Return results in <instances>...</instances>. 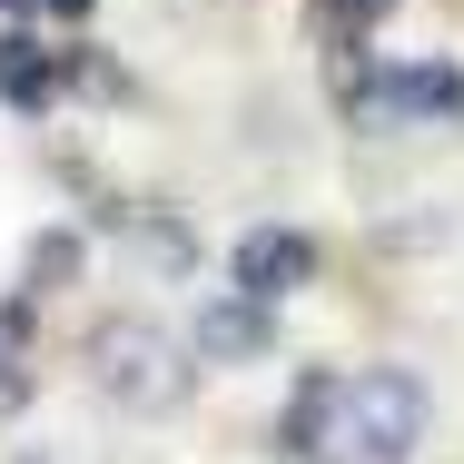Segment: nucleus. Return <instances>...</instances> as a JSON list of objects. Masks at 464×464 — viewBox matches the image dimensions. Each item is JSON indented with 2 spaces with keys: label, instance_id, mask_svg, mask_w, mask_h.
Segmentation results:
<instances>
[{
  "label": "nucleus",
  "instance_id": "1a4fd4ad",
  "mask_svg": "<svg viewBox=\"0 0 464 464\" xmlns=\"http://www.w3.org/2000/svg\"><path fill=\"white\" fill-rule=\"evenodd\" d=\"M80 257H90V247H80V227H40V237H30V257H20V286H30V296H50V286L80 277Z\"/></svg>",
  "mask_w": 464,
  "mask_h": 464
},
{
  "label": "nucleus",
  "instance_id": "39448f33",
  "mask_svg": "<svg viewBox=\"0 0 464 464\" xmlns=\"http://www.w3.org/2000/svg\"><path fill=\"white\" fill-rule=\"evenodd\" d=\"M208 366H257L267 346H277V306H257L247 286H227V296H208L198 306V336H188Z\"/></svg>",
  "mask_w": 464,
  "mask_h": 464
},
{
  "label": "nucleus",
  "instance_id": "423d86ee",
  "mask_svg": "<svg viewBox=\"0 0 464 464\" xmlns=\"http://www.w3.org/2000/svg\"><path fill=\"white\" fill-rule=\"evenodd\" d=\"M366 109L385 119H464V70L455 60H405V70H375Z\"/></svg>",
  "mask_w": 464,
  "mask_h": 464
},
{
  "label": "nucleus",
  "instance_id": "6e6552de",
  "mask_svg": "<svg viewBox=\"0 0 464 464\" xmlns=\"http://www.w3.org/2000/svg\"><path fill=\"white\" fill-rule=\"evenodd\" d=\"M30 385H40V375H30V286H10V296H0V415H20Z\"/></svg>",
  "mask_w": 464,
  "mask_h": 464
},
{
  "label": "nucleus",
  "instance_id": "9d476101",
  "mask_svg": "<svg viewBox=\"0 0 464 464\" xmlns=\"http://www.w3.org/2000/svg\"><path fill=\"white\" fill-rule=\"evenodd\" d=\"M385 10H395V0H346V20H385Z\"/></svg>",
  "mask_w": 464,
  "mask_h": 464
},
{
  "label": "nucleus",
  "instance_id": "20e7f679",
  "mask_svg": "<svg viewBox=\"0 0 464 464\" xmlns=\"http://www.w3.org/2000/svg\"><path fill=\"white\" fill-rule=\"evenodd\" d=\"M336 445H346V375L306 366L296 395L277 405V455L286 464H316V455H336Z\"/></svg>",
  "mask_w": 464,
  "mask_h": 464
},
{
  "label": "nucleus",
  "instance_id": "f257e3e1",
  "mask_svg": "<svg viewBox=\"0 0 464 464\" xmlns=\"http://www.w3.org/2000/svg\"><path fill=\"white\" fill-rule=\"evenodd\" d=\"M90 375L109 405L129 415H179L188 385H198V346H179L159 316H99L90 326Z\"/></svg>",
  "mask_w": 464,
  "mask_h": 464
},
{
  "label": "nucleus",
  "instance_id": "f03ea898",
  "mask_svg": "<svg viewBox=\"0 0 464 464\" xmlns=\"http://www.w3.org/2000/svg\"><path fill=\"white\" fill-rule=\"evenodd\" d=\"M425 445V385L405 366H366V375H346V455H366V464H405Z\"/></svg>",
  "mask_w": 464,
  "mask_h": 464
},
{
  "label": "nucleus",
  "instance_id": "f8f14e48",
  "mask_svg": "<svg viewBox=\"0 0 464 464\" xmlns=\"http://www.w3.org/2000/svg\"><path fill=\"white\" fill-rule=\"evenodd\" d=\"M0 10H40V0H0Z\"/></svg>",
  "mask_w": 464,
  "mask_h": 464
},
{
  "label": "nucleus",
  "instance_id": "7ed1b4c3",
  "mask_svg": "<svg viewBox=\"0 0 464 464\" xmlns=\"http://www.w3.org/2000/svg\"><path fill=\"white\" fill-rule=\"evenodd\" d=\"M227 286H247L257 306H286L296 286H316V237L306 227H247L227 247Z\"/></svg>",
  "mask_w": 464,
  "mask_h": 464
},
{
  "label": "nucleus",
  "instance_id": "0eeeda50",
  "mask_svg": "<svg viewBox=\"0 0 464 464\" xmlns=\"http://www.w3.org/2000/svg\"><path fill=\"white\" fill-rule=\"evenodd\" d=\"M60 80H70L60 50H40L30 30H0V109L10 119H50L60 109Z\"/></svg>",
  "mask_w": 464,
  "mask_h": 464
},
{
  "label": "nucleus",
  "instance_id": "9b49d317",
  "mask_svg": "<svg viewBox=\"0 0 464 464\" xmlns=\"http://www.w3.org/2000/svg\"><path fill=\"white\" fill-rule=\"evenodd\" d=\"M40 10H60V20H80V10H90V0H40Z\"/></svg>",
  "mask_w": 464,
  "mask_h": 464
}]
</instances>
